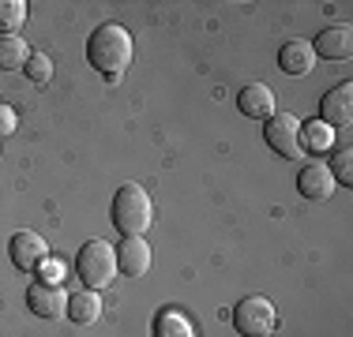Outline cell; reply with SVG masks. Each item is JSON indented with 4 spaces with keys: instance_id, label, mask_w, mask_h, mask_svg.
I'll return each mask as SVG.
<instances>
[{
    "instance_id": "cell-1",
    "label": "cell",
    "mask_w": 353,
    "mask_h": 337,
    "mask_svg": "<svg viewBox=\"0 0 353 337\" xmlns=\"http://www.w3.org/2000/svg\"><path fill=\"white\" fill-rule=\"evenodd\" d=\"M132 56H136V41H132V34L121 23H102L87 41V61L105 79H121L132 67Z\"/></svg>"
},
{
    "instance_id": "cell-2",
    "label": "cell",
    "mask_w": 353,
    "mask_h": 337,
    "mask_svg": "<svg viewBox=\"0 0 353 337\" xmlns=\"http://www.w3.org/2000/svg\"><path fill=\"white\" fill-rule=\"evenodd\" d=\"M154 221V202H150L147 188L139 184H121V191L113 195V225L124 236H143Z\"/></svg>"
},
{
    "instance_id": "cell-3",
    "label": "cell",
    "mask_w": 353,
    "mask_h": 337,
    "mask_svg": "<svg viewBox=\"0 0 353 337\" xmlns=\"http://www.w3.org/2000/svg\"><path fill=\"white\" fill-rule=\"evenodd\" d=\"M75 274L83 277V285L94 292L109 289L117 281V251L105 240H87L75 255Z\"/></svg>"
},
{
    "instance_id": "cell-4",
    "label": "cell",
    "mask_w": 353,
    "mask_h": 337,
    "mask_svg": "<svg viewBox=\"0 0 353 337\" xmlns=\"http://www.w3.org/2000/svg\"><path fill=\"white\" fill-rule=\"evenodd\" d=\"M233 326L241 330V337H271L279 326V311L267 296H248L233 307Z\"/></svg>"
},
{
    "instance_id": "cell-5",
    "label": "cell",
    "mask_w": 353,
    "mask_h": 337,
    "mask_svg": "<svg viewBox=\"0 0 353 337\" xmlns=\"http://www.w3.org/2000/svg\"><path fill=\"white\" fill-rule=\"evenodd\" d=\"M267 146L279 157H301L305 154V139H301V120L293 113H274L263 128Z\"/></svg>"
},
{
    "instance_id": "cell-6",
    "label": "cell",
    "mask_w": 353,
    "mask_h": 337,
    "mask_svg": "<svg viewBox=\"0 0 353 337\" xmlns=\"http://www.w3.org/2000/svg\"><path fill=\"white\" fill-rule=\"evenodd\" d=\"M8 255H12L15 270H23V274H38V266L49 259V243H46V236L23 229V232H15L12 240H8Z\"/></svg>"
},
{
    "instance_id": "cell-7",
    "label": "cell",
    "mask_w": 353,
    "mask_h": 337,
    "mask_svg": "<svg viewBox=\"0 0 353 337\" xmlns=\"http://www.w3.org/2000/svg\"><path fill=\"white\" fill-rule=\"evenodd\" d=\"M319 120L331 128H350L353 124V83H339L334 90H327L319 101Z\"/></svg>"
},
{
    "instance_id": "cell-8",
    "label": "cell",
    "mask_w": 353,
    "mask_h": 337,
    "mask_svg": "<svg viewBox=\"0 0 353 337\" xmlns=\"http://www.w3.org/2000/svg\"><path fill=\"white\" fill-rule=\"evenodd\" d=\"M27 303L38 318H61L68 315V292L64 285H46V281H34L27 289Z\"/></svg>"
},
{
    "instance_id": "cell-9",
    "label": "cell",
    "mask_w": 353,
    "mask_h": 337,
    "mask_svg": "<svg viewBox=\"0 0 353 337\" xmlns=\"http://www.w3.org/2000/svg\"><path fill=\"white\" fill-rule=\"evenodd\" d=\"M117 251V274L124 277H143L150 274V243L143 236H124Z\"/></svg>"
},
{
    "instance_id": "cell-10",
    "label": "cell",
    "mask_w": 353,
    "mask_h": 337,
    "mask_svg": "<svg viewBox=\"0 0 353 337\" xmlns=\"http://www.w3.org/2000/svg\"><path fill=\"white\" fill-rule=\"evenodd\" d=\"M237 109L248 120H271L274 116V90L267 83H248L237 94Z\"/></svg>"
},
{
    "instance_id": "cell-11",
    "label": "cell",
    "mask_w": 353,
    "mask_h": 337,
    "mask_svg": "<svg viewBox=\"0 0 353 337\" xmlns=\"http://www.w3.org/2000/svg\"><path fill=\"white\" fill-rule=\"evenodd\" d=\"M312 53L327 56V61H350V56H353V30L346 27V23H342V27H327L316 38Z\"/></svg>"
},
{
    "instance_id": "cell-12",
    "label": "cell",
    "mask_w": 353,
    "mask_h": 337,
    "mask_svg": "<svg viewBox=\"0 0 353 337\" xmlns=\"http://www.w3.org/2000/svg\"><path fill=\"white\" fill-rule=\"evenodd\" d=\"M297 188H301V195H305V199L323 202V199L334 195V176H331V168L319 165V162L305 165V168H301V176H297Z\"/></svg>"
},
{
    "instance_id": "cell-13",
    "label": "cell",
    "mask_w": 353,
    "mask_h": 337,
    "mask_svg": "<svg viewBox=\"0 0 353 337\" xmlns=\"http://www.w3.org/2000/svg\"><path fill=\"white\" fill-rule=\"evenodd\" d=\"M312 64H316L312 41L293 38V41H285V45L279 49V67L285 75H308V72H312Z\"/></svg>"
},
{
    "instance_id": "cell-14",
    "label": "cell",
    "mask_w": 353,
    "mask_h": 337,
    "mask_svg": "<svg viewBox=\"0 0 353 337\" xmlns=\"http://www.w3.org/2000/svg\"><path fill=\"white\" fill-rule=\"evenodd\" d=\"M154 337H196V326L181 307H162L154 315Z\"/></svg>"
},
{
    "instance_id": "cell-15",
    "label": "cell",
    "mask_w": 353,
    "mask_h": 337,
    "mask_svg": "<svg viewBox=\"0 0 353 337\" xmlns=\"http://www.w3.org/2000/svg\"><path fill=\"white\" fill-rule=\"evenodd\" d=\"M68 318L79 326H90L102 318V296H98L94 289H83L75 292V296H68Z\"/></svg>"
},
{
    "instance_id": "cell-16",
    "label": "cell",
    "mask_w": 353,
    "mask_h": 337,
    "mask_svg": "<svg viewBox=\"0 0 353 337\" xmlns=\"http://www.w3.org/2000/svg\"><path fill=\"white\" fill-rule=\"evenodd\" d=\"M30 61V45L23 38H0V72H19Z\"/></svg>"
},
{
    "instance_id": "cell-17",
    "label": "cell",
    "mask_w": 353,
    "mask_h": 337,
    "mask_svg": "<svg viewBox=\"0 0 353 337\" xmlns=\"http://www.w3.org/2000/svg\"><path fill=\"white\" fill-rule=\"evenodd\" d=\"M27 23V4L23 0H0V38H15Z\"/></svg>"
},
{
    "instance_id": "cell-18",
    "label": "cell",
    "mask_w": 353,
    "mask_h": 337,
    "mask_svg": "<svg viewBox=\"0 0 353 337\" xmlns=\"http://www.w3.org/2000/svg\"><path fill=\"white\" fill-rule=\"evenodd\" d=\"M301 139H305L308 150H331L334 146V128L323 120H312V124H301Z\"/></svg>"
},
{
    "instance_id": "cell-19",
    "label": "cell",
    "mask_w": 353,
    "mask_h": 337,
    "mask_svg": "<svg viewBox=\"0 0 353 337\" xmlns=\"http://www.w3.org/2000/svg\"><path fill=\"white\" fill-rule=\"evenodd\" d=\"M23 72L30 75V79L38 83V87H46L49 79H53V61H49L46 53H30V61H27V67Z\"/></svg>"
},
{
    "instance_id": "cell-20",
    "label": "cell",
    "mask_w": 353,
    "mask_h": 337,
    "mask_svg": "<svg viewBox=\"0 0 353 337\" xmlns=\"http://www.w3.org/2000/svg\"><path fill=\"white\" fill-rule=\"evenodd\" d=\"M327 168H331L334 184H346V188L353 184V154H350V150H339V154L331 157V165H327Z\"/></svg>"
},
{
    "instance_id": "cell-21",
    "label": "cell",
    "mask_w": 353,
    "mask_h": 337,
    "mask_svg": "<svg viewBox=\"0 0 353 337\" xmlns=\"http://www.w3.org/2000/svg\"><path fill=\"white\" fill-rule=\"evenodd\" d=\"M38 281H46V285H64V263L46 259V263L38 266Z\"/></svg>"
},
{
    "instance_id": "cell-22",
    "label": "cell",
    "mask_w": 353,
    "mask_h": 337,
    "mask_svg": "<svg viewBox=\"0 0 353 337\" xmlns=\"http://www.w3.org/2000/svg\"><path fill=\"white\" fill-rule=\"evenodd\" d=\"M15 128H19V116H15V109L0 101V139H8V135H15Z\"/></svg>"
}]
</instances>
